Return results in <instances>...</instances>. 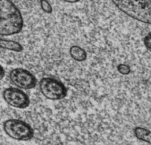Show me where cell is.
Segmentation results:
<instances>
[{
    "label": "cell",
    "mask_w": 151,
    "mask_h": 145,
    "mask_svg": "<svg viewBox=\"0 0 151 145\" xmlns=\"http://www.w3.org/2000/svg\"><path fill=\"white\" fill-rule=\"evenodd\" d=\"M24 20L17 5L11 1H0V36L18 34L22 30Z\"/></svg>",
    "instance_id": "1"
},
{
    "label": "cell",
    "mask_w": 151,
    "mask_h": 145,
    "mask_svg": "<svg viewBox=\"0 0 151 145\" xmlns=\"http://www.w3.org/2000/svg\"><path fill=\"white\" fill-rule=\"evenodd\" d=\"M115 6L127 17L151 24V1H113Z\"/></svg>",
    "instance_id": "2"
},
{
    "label": "cell",
    "mask_w": 151,
    "mask_h": 145,
    "mask_svg": "<svg viewBox=\"0 0 151 145\" xmlns=\"http://www.w3.org/2000/svg\"><path fill=\"white\" fill-rule=\"evenodd\" d=\"M5 134L18 141H28L34 136V130L25 121L16 118H10L3 123Z\"/></svg>",
    "instance_id": "3"
},
{
    "label": "cell",
    "mask_w": 151,
    "mask_h": 145,
    "mask_svg": "<svg viewBox=\"0 0 151 145\" xmlns=\"http://www.w3.org/2000/svg\"><path fill=\"white\" fill-rule=\"evenodd\" d=\"M40 90L46 98L58 101L68 95V88L61 81L51 77H44L40 82Z\"/></svg>",
    "instance_id": "4"
},
{
    "label": "cell",
    "mask_w": 151,
    "mask_h": 145,
    "mask_svg": "<svg viewBox=\"0 0 151 145\" xmlns=\"http://www.w3.org/2000/svg\"><path fill=\"white\" fill-rule=\"evenodd\" d=\"M9 79L13 85L20 90H30L37 85L36 76L27 70L22 67L14 68L9 73Z\"/></svg>",
    "instance_id": "5"
},
{
    "label": "cell",
    "mask_w": 151,
    "mask_h": 145,
    "mask_svg": "<svg viewBox=\"0 0 151 145\" xmlns=\"http://www.w3.org/2000/svg\"><path fill=\"white\" fill-rule=\"evenodd\" d=\"M2 97L8 105L14 108L25 109L30 105L29 96L19 88H6L2 93Z\"/></svg>",
    "instance_id": "6"
},
{
    "label": "cell",
    "mask_w": 151,
    "mask_h": 145,
    "mask_svg": "<svg viewBox=\"0 0 151 145\" xmlns=\"http://www.w3.org/2000/svg\"><path fill=\"white\" fill-rule=\"evenodd\" d=\"M69 53L73 60L79 62H84L88 58V53L86 50L78 45L71 46L69 50Z\"/></svg>",
    "instance_id": "7"
},
{
    "label": "cell",
    "mask_w": 151,
    "mask_h": 145,
    "mask_svg": "<svg viewBox=\"0 0 151 145\" xmlns=\"http://www.w3.org/2000/svg\"><path fill=\"white\" fill-rule=\"evenodd\" d=\"M0 48L17 53H20L23 50L22 45L19 42L3 38H0Z\"/></svg>",
    "instance_id": "8"
},
{
    "label": "cell",
    "mask_w": 151,
    "mask_h": 145,
    "mask_svg": "<svg viewBox=\"0 0 151 145\" xmlns=\"http://www.w3.org/2000/svg\"><path fill=\"white\" fill-rule=\"evenodd\" d=\"M134 136L138 140L151 144V131L148 129L142 127H136L133 130Z\"/></svg>",
    "instance_id": "9"
},
{
    "label": "cell",
    "mask_w": 151,
    "mask_h": 145,
    "mask_svg": "<svg viewBox=\"0 0 151 145\" xmlns=\"http://www.w3.org/2000/svg\"><path fill=\"white\" fill-rule=\"evenodd\" d=\"M40 6H41L42 10L46 14H51L53 11V8H52L51 5L47 1H44V0L40 1Z\"/></svg>",
    "instance_id": "10"
},
{
    "label": "cell",
    "mask_w": 151,
    "mask_h": 145,
    "mask_svg": "<svg viewBox=\"0 0 151 145\" xmlns=\"http://www.w3.org/2000/svg\"><path fill=\"white\" fill-rule=\"evenodd\" d=\"M117 70L119 72H120L122 75H128L130 72V67L129 65L125 64H120L117 66Z\"/></svg>",
    "instance_id": "11"
},
{
    "label": "cell",
    "mask_w": 151,
    "mask_h": 145,
    "mask_svg": "<svg viewBox=\"0 0 151 145\" xmlns=\"http://www.w3.org/2000/svg\"><path fill=\"white\" fill-rule=\"evenodd\" d=\"M143 42L145 47L149 51L151 52V33H149V34H147L145 36L143 39Z\"/></svg>",
    "instance_id": "12"
},
{
    "label": "cell",
    "mask_w": 151,
    "mask_h": 145,
    "mask_svg": "<svg viewBox=\"0 0 151 145\" xmlns=\"http://www.w3.org/2000/svg\"><path fill=\"white\" fill-rule=\"evenodd\" d=\"M5 69L3 68V67L0 65V80H2L4 77H5Z\"/></svg>",
    "instance_id": "13"
}]
</instances>
